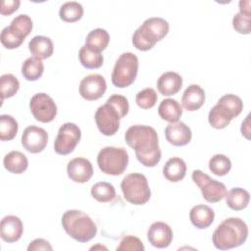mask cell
Returning <instances> with one entry per match:
<instances>
[{
	"mask_svg": "<svg viewBox=\"0 0 251 251\" xmlns=\"http://www.w3.org/2000/svg\"><path fill=\"white\" fill-rule=\"evenodd\" d=\"M20 0H4L0 4V13L3 16H9L16 12L20 7Z\"/></svg>",
	"mask_w": 251,
	"mask_h": 251,
	"instance_id": "obj_42",
	"label": "cell"
},
{
	"mask_svg": "<svg viewBox=\"0 0 251 251\" xmlns=\"http://www.w3.org/2000/svg\"><path fill=\"white\" fill-rule=\"evenodd\" d=\"M68 176L75 182L85 183L93 176V167L89 160L76 157L72 159L67 165Z\"/></svg>",
	"mask_w": 251,
	"mask_h": 251,
	"instance_id": "obj_14",
	"label": "cell"
},
{
	"mask_svg": "<svg viewBox=\"0 0 251 251\" xmlns=\"http://www.w3.org/2000/svg\"><path fill=\"white\" fill-rule=\"evenodd\" d=\"M110 41V35L108 31L104 28H94L91 30L85 38V46H87L89 49L96 51V52H102L106 49Z\"/></svg>",
	"mask_w": 251,
	"mask_h": 251,
	"instance_id": "obj_27",
	"label": "cell"
},
{
	"mask_svg": "<svg viewBox=\"0 0 251 251\" xmlns=\"http://www.w3.org/2000/svg\"><path fill=\"white\" fill-rule=\"evenodd\" d=\"M158 100L156 91L153 88L147 87L137 92L135 96V102L141 109H150L155 106Z\"/></svg>",
	"mask_w": 251,
	"mask_h": 251,
	"instance_id": "obj_37",
	"label": "cell"
},
{
	"mask_svg": "<svg viewBox=\"0 0 251 251\" xmlns=\"http://www.w3.org/2000/svg\"><path fill=\"white\" fill-rule=\"evenodd\" d=\"M205 103V91L198 84H190L181 97L182 107L187 111H196Z\"/></svg>",
	"mask_w": 251,
	"mask_h": 251,
	"instance_id": "obj_19",
	"label": "cell"
},
{
	"mask_svg": "<svg viewBox=\"0 0 251 251\" xmlns=\"http://www.w3.org/2000/svg\"><path fill=\"white\" fill-rule=\"evenodd\" d=\"M97 248H100V249H105V250L107 249V248H106V247H104V246H101V245H97V246H92V247L90 248V250H93V249L95 250V249H97Z\"/></svg>",
	"mask_w": 251,
	"mask_h": 251,
	"instance_id": "obj_46",
	"label": "cell"
},
{
	"mask_svg": "<svg viewBox=\"0 0 251 251\" xmlns=\"http://www.w3.org/2000/svg\"><path fill=\"white\" fill-rule=\"evenodd\" d=\"M22 145L30 153H39L45 149L48 143L47 131L36 126H29L25 128L22 134Z\"/></svg>",
	"mask_w": 251,
	"mask_h": 251,
	"instance_id": "obj_13",
	"label": "cell"
},
{
	"mask_svg": "<svg viewBox=\"0 0 251 251\" xmlns=\"http://www.w3.org/2000/svg\"><path fill=\"white\" fill-rule=\"evenodd\" d=\"M144 249L142 241L134 235L125 236L117 247L118 251H144Z\"/></svg>",
	"mask_w": 251,
	"mask_h": 251,
	"instance_id": "obj_40",
	"label": "cell"
},
{
	"mask_svg": "<svg viewBox=\"0 0 251 251\" xmlns=\"http://www.w3.org/2000/svg\"><path fill=\"white\" fill-rule=\"evenodd\" d=\"M81 137L80 128L74 123L63 124L54 141V150L59 155H68L74 151Z\"/></svg>",
	"mask_w": 251,
	"mask_h": 251,
	"instance_id": "obj_9",
	"label": "cell"
},
{
	"mask_svg": "<svg viewBox=\"0 0 251 251\" xmlns=\"http://www.w3.org/2000/svg\"><path fill=\"white\" fill-rule=\"evenodd\" d=\"M226 203L233 211H241L245 209L250 200L249 192L241 187H234L226 194Z\"/></svg>",
	"mask_w": 251,
	"mask_h": 251,
	"instance_id": "obj_26",
	"label": "cell"
},
{
	"mask_svg": "<svg viewBox=\"0 0 251 251\" xmlns=\"http://www.w3.org/2000/svg\"><path fill=\"white\" fill-rule=\"evenodd\" d=\"M27 250L28 251H38V250H53V247L51 246V244L43 239V238H36L34 240H32L29 245L27 246Z\"/></svg>",
	"mask_w": 251,
	"mask_h": 251,
	"instance_id": "obj_43",
	"label": "cell"
},
{
	"mask_svg": "<svg viewBox=\"0 0 251 251\" xmlns=\"http://www.w3.org/2000/svg\"><path fill=\"white\" fill-rule=\"evenodd\" d=\"M24 231V226L21 219L14 215L5 216L1 220L0 225V236L8 243H13L18 241Z\"/></svg>",
	"mask_w": 251,
	"mask_h": 251,
	"instance_id": "obj_17",
	"label": "cell"
},
{
	"mask_svg": "<svg viewBox=\"0 0 251 251\" xmlns=\"http://www.w3.org/2000/svg\"><path fill=\"white\" fill-rule=\"evenodd\" d=\"M158 114L162 120L169 123H176L178 122L182 115V108L176 99L166 98L159 104Z\"/></svg>",
	"mask_w": 251,
	"mask_h": 251,
	"instance_id": "obj_23",
	"label": "cell"
},
{
	"mask_svg": "<svg viewBox=\"0 0 251 251\" xmlns=\"http://www.w3.org/2000/svg\"><path fill=\"white\" fill-rule=\"evenodd\" d=\"M250 115H248L246 117V119L242 122L241 124V127H240V131L241 134L246 138V139H250Z\"/></svg>",
	"mask_w": 251,
	"mask_h": 251,
	"instance_id": "obj_44",
	"label": "cell"
},
{
	"mask_svg": "<svg viewBox=\"0 0 251 251\" xmlns=\"http://www.w3.org/2000/svg\"><path fill=\"white\" fill-rule=\"evenodd\" d=\"M232 26L238 33L249 34L251 31V16L236 13L232 18Z\"/></svg>",
	"mask_w": 251,
	"mask_h": 251,
	"instance_id": "obj_39",
	"label": "cell"
},
{
	"mask_svg": "<svg viewBox=\"0 0 251 251\" xmlns=\"http://www.w3.org/2000/svg\"><path fill=\"white\" fill-rule=\"evenodd\" d=\"M60 19L66 23H75L83 16V7L76 1L66 2L61 5L59 10Z\"/></svg>",
	"mask_w": 251,
	"mask_h": 251,
	"instance_id": "obj_29",
	"label": "cell"
},
{
	"mask_svg": "<svg viewBox=\"0 0 251 251\" xmlns=\"http://www.w3.org/2000/svg\"><path fill=\"white\" fill-rule=\"evenodd\" d=\"M125 140L134 150L136 159L143 166L153 168L160 162L162 153L159 147L158 134L152 126H131L125 133Z\"/></svg>",
	"mask_w": 251,
	"mask_h": 251,
	"instance_id": "obj_1",
	"label": "cell"
},
{
	"mask_svg": "<svg viewBox=\"0 0 251 251\" xmlns=\"http://www.w3.org/2000/svg\"><path fill=\"white\" fill-rule=\"evenodd\" d=\"M165 137L174 146H184L190 142L192 132L183 122L170 123L165 128Z\"/></svg>",
	"mask_w": 251,
	"mask_h": 251,
	"instance_id": "obj_16",
	"label": "cell"
},
{
	"mask_svg": "<svg viewBox=\"0 0 251 251\" xmlns=\"http://www.w3.org/2000/svg\"><path fill=\"white\" fill-rule=\"evenodd\" d=\"M173 230L171 226L164 222L153 223L147 230L149 243L156 248H166L173 240Z\"/></svg>",
	"mask_w": 251,
	"mask_h": 251,
	"instance_id": "obj_15",
	"label": "cell"
},
{
	"mask_svg": "<svg viewBox=\"0 0 251 251\" xmlns=\"http://www.w3.org/2000/svg\"><path fill=\"white\" fill-rule=\"evenodd\" d=\"M234 117L232 114L220 104H216L208 114V122L212 127L216 129H223L229 125Z\"/></svg>",
	"mask_w": 251,
	"mask_h": 251,
	"instance_id": "obj_25",
	"label": "cell"
},
{
	"mask_svg": "<svg viewBox=\"0 0 251 251\" xmlns=\"http://www.w3.org/2000/svg\"><path fill=\"white\" fill-rule=\"evenodd\" d=\"M169 27V23L163 18H148L134 31L132 44L140 51H148L168 34Z\"/></svg>",
	"mask_w": 251,
	"mask_h": 251,
	"instance_id": "obj_4",
	"label": "cell"
},
{
	"mask_svg": "<svg viewBox=\"0 0 251 251\" xmlns=\"http://www.w3.org/2000/svg\"><path fill=\"white\" fill-rule=\"evenodd\" d=\"M107 89V83L103 75L91 74L84 76L79 83L80 96L88 101L101 98Z\"/></svg>",
	"mask_w": 251,
	"mask_h": 251,
	"instance_id": "obj_12",
	"label": "cell"
},
{
	"mask_svg": "<svg viewBox=\"0 0 251 251\" xmlns=\"http://www.w3.org/2000/svg\"><path fill=\"white\" fill-rule=\"evenodd\" d=\"M0 40H1L2 45L7 49L18 48L24 42V39L20 38L9 26H6L2 29L1 35H0Z\"/></svg>",
	"mask_w": 251,
	"mask_h": 251,
	"instance_id": "obj_38",
	"label": "cell"
},
{
	"mask_svg": "<svg viewBox=\"0 0 251 251\" xmlns=\"http://www.w3.org/2000/svg\"><path fill=\"white\" fill-rule=\"evenodd\" d=\"M19 129L18 122L10 115L0 116V139L9 141L15 138Z\"/></svg>",
	"mask_w": 251,
	"mask_h": 251,
	"instance_id": "obj_33",
	"label": "cell"
},
{
	"mask_svg": "<svg viewBox=\"0 0 251 251\" xmlns=\"http://www.w3.org/2000/svg\"><path fill=\"white\" fill-rule=\"evenodd\" d=\"M192 180L200 188L203 198L209 203H217L226 194V187L223 182L212 178L201 170L192 172Z\"/></svg>",
	"mask_w": 251,
	"mask_h": 251,
	"instance_id": "obj_8",
	"label": "cell"
},
{
	"mask_svg": "<svg viewBox=\"0 0 251 251\" xmlns=\"http://www.w3.org/2000/svg\"><path fill=\"white\" fill-rule=\"evenodd\" d=\"M91 196L98 202H110L116 196V190L113 184L107 181H99L92 185Z\"/></svg>",
	"mask_w": 251,
	"mask_h": 251,
	"instance_id": "obj_31",
	"label": "cell"
},
{
	"mask_svg": "<svg viewBox=\"0 0 251 251\" xmlns=\"http://www.w3.org/2000/svg\"><path fill=\"white\" fill-rule=\"evenodd\" d=\"M9 27L22 39L25 38L31 32L32 29V21L30 17L26 14H21L15 17Z\"/></svg>",
	"mask_w": 251,
	"mask_h": 251,
	"instance_id": "obj_32",
	"label": "cell"
},
{
	"mask_svg": "<svg viewBox=\"0 0 251 251\" xmlns=\"http://www.w3.org/2000/svg\"><path fill=\"white\" fill-rule=\"evenodd\" d=\"M95 123L99 131L106 135H114L120 127L121 117L117 110L108 103L98 107L95 112Z\"/></svg>",
	"mask_w": 251,
	"mask_h": 251,
	"instance_id": "obj_11",
	"label": "cell"
},
{
	"mask_svg": "<svg viewBox=\"0 0 251 251\" xmlns=\"http://www.w3.org/2000/svg\"><path fill=\"white\" fill-rule=\"evenodd\" d=\"M78 59L80 64L86 69H98L104 62L103 55L100 52L93 51L85 45L79 49Z\"/></svg>",
	"mask_w": 251,
	"mask_h": 251,
	"instance_id": "obj_30",
	"label": "cell"
},
{
	"mask_svg": "<svg viewBox=\"0 0 251 251\" xmlns=\"http://www.w3.org/2000/svg\"><path fill=\"white\" fill-rule=\"evenodd\" d=\"M182 86V77L176 72H166L157 80V88L163 96L176 94Z\"/></svg>",
	"mask_w": 251,
	"mask_h": 251,
	"instance_id": "obj_18",
	"label": "cell"
},
{
	"mask_svg": "<svg viewBox=\"0 0 251 251\" xmlns=\"http://www.w3.org/2000/svg\"><path fill=\"white\" fill-rule=\"evenodd\" d=\"M231 169V161L224 154H216L209 160V170L218 176L228 174Z\"/></svg>",
	"mask_w": 251,
	"mask_h": 251,
	"instance_id": "obj_34",
	"label": "cell"
},
{
	"mask_svg": "<svg viewBox=\"0 0 251 251\" xmlns=\"http://www.w3.org/2000/svg\"><path fill=\"white\" fill-rule=\"evenodd\" d=\"M62 226L69 236L78 242H87L95 237L97 226L80 210H68L62 216Z\"/></svg>",
	"mask_w": 251,
	"mask_h": 251,
	"instance_id": "obj_3",
	"label": "cell"
},
{
	"mask_svg": "<svg viewBox=\"0 0 251 251\" xmlns=\"http://www.w3.org/2000/svg\"><path fill=\"white\" fill-rule=\"evenodd\" d=\"M5 169L12 174H23L28 167L26 156L20 151H11L5 155L3 159Z\"/></svg>",
	"mask_w": 251,
	"mask_h": 251,
	"instance_id": "obj_24",
	"label": "cell"
},
{
	"mask_svg": "<svg viewBox=\"0 0 251 251\" xmlns=\"http://www.w3.org/2000/svg\"><path fill=\"white\" fill-rule=\"evenodd\" d=\"M218 104L227 109L232 116L237 117L243 110V102L241 98L235 94H226L218 100Z\"/></svg>",
	"mask_w": 251,
	"mask_h": 251,
	"instance_id": "obj_36",
	"label": "cell"
},
{
	"mask_svg": "<svg viewBox=\"0 0 251 251\" xmlns=\"http://www.w3.org/2000/svg\"><path fill=\"white\" fill-rule=\"evenodd\" d=\"M248 237V226L240 218H227L215 229L212 241L220 250H227L242 245Z\"/></svg>",
	"mask_w": 251,
	"mask_h": 251,
	"instance_id": "obj_2",
	"label": "cell"
},
{
	"mask_svg": "<svg viewBox=\"0 0 251 251\" xmlns=\"http://www.w3.org/2000/svg\"><path fill=\"white\" fill-rule=\"evenodd\" d=\"M121 189L125 199L133 205H144L151 197L148 180L139 173L126 175L121 182Z\"/></svg>",
	"mask_w": 251,
	"mask_h": 251,
	"instance_id": "obj_5",
	"label": "cell"
},
{
	"mask_svg": "<svg viewBox=\"0 0 251 251\" xmlns=\"http://www.w3.org/2000/svg\"><path fill=\"white\" fill-rule=\"evenodd\" d=\"M189 219L195 227L204 229L213 224L215 219V212L208 205L199 204L191 208L189 212Z\"/></svg>",
	"mask_w": 251,
	"mask_h": 251,
	"instance_id": "obj_20",
	"label": "cell"
},
{
	"mask_svg": "<svg viewBox=\"0 0 251 251\" xmlns=\"http://www.w3.org/2000/svg\"><path fill=\"white\" fill-rule=\"evenodd\" d=\"M106 103L110 104L111 106H113L117 112L119 113L121 119H123L124 117H126L128 113L129 110V104L128 101L126 99V97L120 95V94H113L112 96H110Z\"/></svg>",
	"mask_w": 251,
	"mask_h": 251,
	"instance_id": "obj_41",
	"label": "cell"
},
{
	"mask_svg": "<svg viewBox=\"0 0 251 251\" xmlns=\"http://www.w3.org/2000/svg\"><path fill=\"white\" fill-rule=\"evenodd\" d=\"M20 88L19 79L12 74H4L0 77V89L1 99L13 97Z\"/></svg>",
	"mask_w": 251,
	"mask_h": 251,
	"instance_id": "obj_35",
	"label": "cell"
},
{
	"mask_svg": "<svg viewBox=\"0 0 251 251\" xmlns=\"http://www.w3.org/2000/svg\"><path fill=\"white\" fill-rule=\"evenodd\" d=\"M164 176L171 182L182 180L186 175V164L179 157L170 158L163 167Z\"/></svg>",
	"mask_w": 251,
	"mask_h": 251,
	"instance_id": "obj_22",
	"label": "cell"
},
{
	"mask_svg": "<svg viewBox=\"0 0 251 251\" xmlns=\"http://www.w3.org/2000/svg\"><path fill=\"white\" fill-rule=\"evenodd\" d=\"M138 58L131 52H125L117 59L113 72L112 83L119 88H125L133 83L138 73Z\"/></svg>",
	"mask_w": 251,
	"mask_h": 251,
	"instance_id": "obj_7",
	"label": "cell"
},
{
	"mask_svg": "<svg viewBox=\"0 0 251 251\" xmlns=\"http://www.w3.org/2000/svg\"><path fill=\"white\" fill-rule=\"evenodd\" d=\"M29 109L33 118L41 123H50L57 115L56 103L51 96L44 92L36 93L31 97Z\"/></svg>",
	"mask_w": 251,
	"mask_h": 251,
	"instance_id": "obj_10",
	"label": "cell"
},
{
	"mask_svg": "<svg viewBox=\"0 0 251 251\" xmlns=\"http://www.w3.org/2000/svg\"><path fill=\"white\" fill-rule=\"evenodd\" d=\"M28 49L33 57L44 60L51 57L54 51V45L49 37L36 35L28 42Z\"/></svg>",
	"mask_w": 251,
	"mask_h": 251,
	"instance_id": "obj_21",
	"label": "cell"
},
{
	"mask_svg": "<svg viewBox=\"0 0 251 251\" xmlns=\"http://www.w3.org/2000/svg\"><path fill=\"white\" fill-rule=\"evenodd\" d=\"M239 13L246 16H251L250 12V0H240L239 1Z\"/></svg>",
	"mask_w": 251,
	"mask_h": 251,
	"instance_id": "obj_45",
	"label": "cell"
},
{
	"mask_svg": "<svg viewBox=\"0 0 251 251\" xmlns=\"http://www.w3.org/2000/svg\"><path fill=\"white\" fill-rule=\"evenodd\" d=\"M128 154L123 147L107 146L97 155V165L102 173L110 176H121L126 170Z\"/></svg>",
	"mask_w": 251,
	"mask_h": 251,
	"instance_id": "obj_6",
	"label": "cell"
},
{
	"mask_svg": "<svg viewBox=\"0 0 251 251\" xmlns=\"http://www.w3.org/2000/svg\"><path fill=\"white\" fill-rule=\"evenodd\" d=\"M44 72V65L40 59L35 57L27 58L22 65V75L26 80L34 81L41 77Z\"/></svg>",
	"mask_w": 251,
	"mask_h": 251,
	"instance_id": "obj_28",
	"label": "cell"
}]
</instances>
